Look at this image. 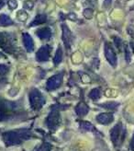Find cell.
<instances>
[{
	"label": "cell",
	"instance_id": "6da1fadb",
	"mask_svg": "<svg viewBox=\"0 0 134 151\" xmlns=\"http://www.w3.org/2000/svg\"><path fill=\"white\" fill-rule=\"evenodd\" d=\"M31 137V133L27 130L9 131L3 134V139L6 146L19 145L22 141Z\"/></svg>",
	"mask_w": 134,
	"mask_h": 151
},
{
	"label": "cell",
	"instance_id": "7a4b0ae2",
	"mask_svg": "<svg viewBox=\"0 0 134 151\" xmlns=\"http://www.w3.org/2000/svg\"><path fill=\"white\" fill-rule=\"evenodd\" d=\"M29 103L33 110L39 111L42 108V106L45 104V99L42 96V94L40 92L39 89L33 88L29 94Z\"/></svg>",
	"mask_w": 134,
	"mask_h": 151
},
{
	"label": "cell",
	"instance_id": "3957f363",
	"mask_svg": "<svg viewBox=\"0 0 134 151\" xmlns=\"http://www.w3.org/2000/svg\"><path fill=\"white\" fill-rule=\"evenodd\" d=\"M60 123H61V116H60V112H59V109L56 106H53L49 116L47 117L46 124L50 130L54 131L59 126Z\"/></svg>",
	"mask_w": 134,
	"mask_h": 151
},
{
	"label": "cell",
	"instance_id": "277c9868",
	"mask_svg": "<svg viewBox=\"0 0 134 151\" xmlns=\"http://www.w3.org/2000/svg\"><path fill=\"white\" fill-rule=\"evenodd\" d=\"M124 135H125V130L123 129L121 124H116L110 131L111 141H112V143L116 147H118L122 143L124 139Z\"/></svg>",
	"mask_w": 134,
	"mask_h": 151
},
{
	"label": "cell",
	"instance_id": "5b68a950",
	"mask_svg": "<svg viewBox=\"0 0 134 151\" xmlns=\"http://www.w3.org/2000/svg\"><path fill=\"white\" fill-rule=\"evenodd\" d=\"M63 74H57L53 76L51 78H49V80L47 81V88L49 90H53L56 89L57 88H59L61 86L62 82H63Z\"/></svg>",
	"mask_w": 134,
	"mask_h": 151
},
{
	"label": "cell",
	"instance_id": "8992f818",
	"mask_svg": "<svg viewBox=\"0 0 134 151\" xmlns=\"http://www.w3.org/2000/svg\"><path fill=\"white\" fill-rule=\"evenodd\" d=\"M104 49H105V56L108 61V63L112 66H116L117 65V55L115 54V52L113 51L112 47H111L108 42H106Z\"/></svg>",
	"mask_w": 134,
	"mask_h": 151
},
{
	"label": "cell",
	"instance_id": "52a82bcc",
	"mask_svg": "<svg viewBox=\"0 0 134 151\" xmlns=\"http://www.w3.org/2000/svg\"><path fill=\"white\" fill-rule=\"evenodd\" d=\"M50 58V48L47 45L42 46L39 49L36 54V59L39 62H45L48 61Z\"/></svg>",
	"mask_w": 134,
	"mask_h": 151
},
{
	"label": "cell",
	"instance_id": "ba28073f",
	"mask_svg": "<svg viewBox=\"0 0 134 151\" xmlns=\"http://www.w3.org/2000/svg\"><path fill=\"white\" fill-rule=\"evenodd\" d=\"M62 28H63V42L65 44V47L70 48L72 42H73L72 33L70 32V29H68V27H67L65 24H63Z\"/></svg>",
	"mask_w": 134,
	"mask_h": 151
},
{
	"label": "cell",
	"instance_id": "9c48e42d",
	"mask_svg": "<svg viewBox=\"0 0 134 151\" xmlns=\"http://www.w3.org/2000/svg\"><path fill=\"white\" fill-rule=\"evenodd\" d=\"M22 39H23V43H24V46H25L26 50L28 52H32L34 49V43H33V40H32L31 36L29 33L25 32L22 34Z\"/></svg>",
	"mask_w": 134,
	"mask_h": 151
},
{
	"label": "cell",
	"instance_id": "30bf717a",
	"mask_svg": "<svg viewBox=\"0 0 134 151\" xmlns=\"http://www.w3.org/2000/svg\"><path fill=\"white\" fill-rule=\"evenodd\" d=\"M113 115L111 113H107V112H104V113H100L98 116H96V121L102 124H108L113 121Z\"/></svg>",
	"mask_w": 134,
	"mask_h": 151
},
{
	"label": "cell",
	"instance_id": "8fae6325",
	"mask_svg": "<svg viewBox=\"0 0 134 151\" xmlns=\"http://www.w3.org/2000/svg\"><path fill=\"white\" fill-rule=\"evenodd\" d=\"M36 34L41 40H48L51 36V32L49 28H42L36 32Z\"/></svg>",
	"mask_w": 134,
	"mask_h": 151
},
{
	"label": "cell",
	"instance_id": "7c38bea8",
	"mask_svg": "<svg viewBox=\"0 0 134 151\" xmlns=\"http://www.w3.org/2000/svg\"><path fill=\"white\" fill-rule=\"evenodd\" d=\"M76 111L79 116H85L88 113L89 108L85 102H80L76 108Z\"/></svg>",
	"mask_w": 134,
	"mask_h": 151
},
{
	"label": "cell",
	"instance_id": "4fadbf2b",
	"mask_svg": "<svg viewBox=\"0 0 134 151\" xmlns=\"http://www.w3.org/2000/svg\"><path fill=\"white\" fill-rule=\"evenodd\" d=\"M47 20V16L45 14H39L34 18L32 22L31 23V26H37V25H41L44 22H46Z\"/></svg>",
	"mask_w": 134,
	"mask_h": 151
},
{
	"label": "cell",
	"instance_id": "5bb4252c",
	"mask_svg": "<svg viewBox=\"0 0 134 151\" xmlns=\"http://www.w3.org/2000/svg\"><path fill=\"white\" fill-rule=\"evenodd\" d=\"M63 60V49L62 47L59 45L58 48H57V51H56V54L54 55V58H53V62H54V65H59Z\"/></svg>",
	"mask_w": 134,
	"mask_h": 151
},
{
	"label": "cell",
	"instance_id": "9a60e30c",
	"mask_svg": "<svg viewBox=\"0 0 134 151\" xmlns=\"http://www.w3.org/2000/svg\"><path fill=\"white\" fill-rule=\"evenodd\" d=\"M13 24V21L12 19L7 17L6 15H1L0 16V26L1 27H6V26H9V25H12Z\"/></svg>",
	"mask_w": 134,
	"mask_h": 151
},
{
	"label": "cell",
	"instance_id": "2e32d148",
	"mask_svg": "<svg viewBox=\"0 0 134 151\" xmlns=\"http://www.w3.org/2000/svg\"><path fill=\"white\" fill-rule=\"evenodd\" d=\"M101 97V92H100V90L98 88H94L92 89L90 93H89V98L94 101L96 100H98L99 98Z\"/></svg>",
	"mask_w": 134,
	"mask_h": 151
},
{
	"label": "cell",
	"instance_id": "e0dca14e",
	"mask_svg": "<svg viewBox=\"0 0 134 151\" xmlns=\"http://www.w3.org/2000/svg\"><path fill=\"white\" fill-rule=\"evenodd\" d=\"M80 128L83 131H94V126L92 125V124L88 123V122H81L80 123Z\"/></svg>",
	"mask_w": 134,
	"mask_h": 151
},
{
	"label": "cell",
	"instance_id": "ac0fdd59",
	"mask_svg": "<svg viewBox=\"0 0 134 151\" xmlns=\"http://www.w3.org/2000/svg\"><path fill=\"white\" fill-rule=\"evenodd\" d=\"M102 106L106 109H108V110H116L117 107L118 106V103H117V102H108V103L102 104Z\"/></svg>",
	"mask_w": 134,
	"mask_h": 151
},
{
	"label": "cell",
	"instance_id": "d6986e66",
	"mask_svg": "<svg viewBox=\"0 0 134 151\" xmlns=\"http://www.w3.org/2000/svg\"><path fill=\"white\" fill-rule=\"evenodd\" d=\"M28 18V14L24 11V10H20L18 12V19L20 20V21H24L26 20Z\"/></svg>",
	"mask_w": 134,
	"mask_h": 151
},
{
	"label": "cell",
	"instance_id": "ffe728a7",
	"mask_svg": "<svg viewBox=\"0 0 134 151\" xmlns=\"http://www.w3.org/2000/svg\"><path fill=\"white\" fill-rule=\"evenodd\" d=\"M51 144H49V143H44V144H42L39 147V149L37 151H51Z\"/></svg>",
	"mask_w": 134,
	"mask_h": 151
},
{
	"label": "cell",
	"instance_id": "44dd1931",
	"mask_svg": "<svg viewBox=\"0 0 134 151\" xmlns=\"http://www.w3.org/2000/svg\"><path fill=\"white\" fill-rule=\"evenodd\" d=\"M93 14H94V12H93V10L91 9H86L84 10V16L86 19H92L93 18Z\"/></svg>",
	"mask_w": 134,
	"mask_h": 151
},
{
	"label": "cell",
	"instance_id": "7402d4cb",
	"mask_svg": "<svg viewBox=\"0 0 134 151\" xmlns=\"http://www.w3.org/2000/svg\"><path fill=\"white\" fill-rule=\"evenodd\" d=\"M7 4H9V7L11 9H17V7H18L17 0H9V1H7Z\"/></svg>",
	"mask_w": 134,
	"mask_h": 151
},
{
	"label": "cell",
	"instance_id": "603a6c76",
	"mask_svg": "<svg viewBox=\"0 0 134 151\" xmlns=\"http://www.w3.org/2000/svg\"><path fill=\"white\" fill-rule=\"evenodd\" d=\"M9 71V67L5 65H0V76H4Z\"/></svg>",
	"mask_w": 134,
	"mask_h": 151
},
{
	"label": "cell",
	"instance_id": "cb8c5ba5",
	"mask_svg": "<svg viewBox=\"0 0 134 151\" xmlns=\"http://www.w3.org/2000/svg\"><path fill=\"white\" fill-rule=\"evenodd\" d=\"M125 58H126V61L127 62L130 61V50L127 45L125 46Z\"/></svg>",
	"mask_w": 134,
	"mask_h": 151
},
{
	"label": "cell",
	"instance_id": "d4e9b609",
	"mask_svg": "<svg viewBox=\"0 0 134 151\" xmlns=\"http://www.w3.org/2000/svg\"><path fill=\"white\" fill-rule=\"evenodd\" d=\"M114 42H115V44H116V46L120 49V45H121V43H122V41H121V39H120L118 37H115L114 38Z\"/></svg>",
	"mask_w": 134,
	"mask_h": 151
},
{
	"label": "cell",
	"instance_id": "484cf974",
	"mask_svg": "<svg viewBox=\"0 0 134 151\" xmlns=\"http://www.w3.org/2000/svg\"><path fill=\"white\" fill-rule=\"evenodd\" d=\"M24 7H25V9H32V7H33V2L32 1H27L24 4Z\"/></svg>",
	"mask_w": 134,
	"mask_h": 151
},
{
	"label": "cell",
	"instance_id": "4316f807",
	"mask_svg": "<svg viewBox=\"0 0 134 151\" xmlns=\"http://www.w3.org/2000/svg\"><path fill=\"white\" fill-rule=\"evenodd\" d=\"M111 2H112V0H104V3H103L104 7H105V9L109 7L110 5H111Z\"/></svg>",
	"mask_w": 134,
	"mask_h": 151
},
{
	"label": "cell",
	"instance_id": "83f0119b",
	"mask_svg": "<svg viewBox=\"0 0 134 151\" xmlns=\"http://www.w3.org/2000/svg\"><path fill=\"white\" fill-rule=\"evenodd\" d=\"M128 32L130 35H131L134 38V27H132V26L128 27Z\"/></svg>",
	"mask_w": 134,
	"mask_h": 151
},
{
	"label": "cell",
	"instance_id": "f1b7e54d",
	"mask_svg": "<svg viewBox=\"0 0 134 151\" xmlns=\"http://www.w3.org/2000/svg\"><path fill=\"white\" fill-rule=\"evenodd\" d=\"M130 148L132 151H134V134H133V137H132V139L130 141Z\"/></svg>",
	"mask_w": 134,
	"mask_h": 151
},
{
	"label": "cell",
	"instance_id": "f546056e",
	"mask_svg": "<svg viewBox=\"0 0 134 151\" xmlns=\"http://www.w3.org/2000/svg\"><path fill=\"white\" fill-rule=\"evenodd\" d=\"M5 4H6V0H0V9H2L5 6Z\"/></svg>",
	"mask_w": 134,
	"mask_h": 151
},
{
	"label": "cell",
	"instance_id": "4dcf8cb0",
	"mask_svg": "<svg viewBox=\"0 0 134 151\" xmlns=\"http://www.w3.org/2000/svg\"><path fill=\"white\" fill-rule=\"evenodd\" d=\"M130 47L132 48V51L134 52V42H130Z\"/></svg>",
	"mask_w": 134,
	"mask_h": 151
}]
</instances>
